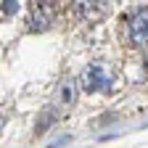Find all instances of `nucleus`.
Masks as SVG:
<instances>
[{
    "mask_svg": "<svg viewBox=\"0 0 148 148\" xmlns=\"http://www.w3.org/2000/svg\"><path fill=\"white\" fill-rule=\"evenodd\" d=\"M111 3H74V13L87 18V21H98V18L106 16Z\"/></svg>",
    "mask_w": 148,
    "mask_h": 148,
    "instance_id": "obj_4",
    "label": "nucleus"
},
{
    "mask_svg": "<svg viewBox=\"0 0 148 148\" xmlns=\"http://www.w3.org/2000/svg\"><path fill=\"white\" fill-rule=\"evenodd\" d=\"M16 8H18L16 0H11V3H3V11H5V13H16Z\"/></svg>",
    "mask_w": 148,
    "mask_h": 148,
    "instance_id": "obj_6",
    "label": "nucleus"
},
{
    "mask_svg": "<svg viewBox=\"0 0 148 148\" xmlns=\"http://www.w3.org/2000/svg\"><path fill=\"white\" fill-rule=\"evenodd\" d=\"M127 40L138 45V48H145L148 45V5H140L130 13L127 18Z\"/></svg>",
    "mask_w": 148,
    "mask_h": 148,
    "instance_id": "obj_1",
    "label": "nucleus"
},
{
    "mask_svg": "<svg viewBox=\"0 0 148 148\" xmlns=\"http://www.w3.org/2000/svg\"><path fill=\"white\" fill-rule=\"evenodd\" d=\"M53 24V8L50 3H32L29 5V16H27V27L32 32H42Z\"/></svg>",
    "mask_w": 148,
    "mask_h": 148,
    "instance_id": "obj_3",
    "label": "nucleus"
},
{
    "mask_svg": "<svg viewBox=\"0 0 148 148\" xmlns=\"http://www.w3.org/2000/svg\"><path fill=\"white\" fill-rule=\"evenodd\" d=\"M82 85L87 92H111L114 87V74H111L106 66H87L82 74Z\"/></svg>",
    "mask_w": 148,
    "mask_h": 148,
    "instance_id": "obj_2",
    "label": "nucleus"
},
{
    "mask_svg": "<svg viewBox=\"0 0 148 148\" xmlns=\"http://www.w3.org/2000/svg\"><path fill=\"white\" fill-rule=\"evenodd\" d=\"M58 98H61L64 106L74 103V98H77V82H74L71 77H64L61 79V85H58Z\"/></svg>",
    "mask_w": 148,
    "mask_h": 148,
    "instance_id": "obj_5",
    "label": "nucleus"
}]
</instances>
